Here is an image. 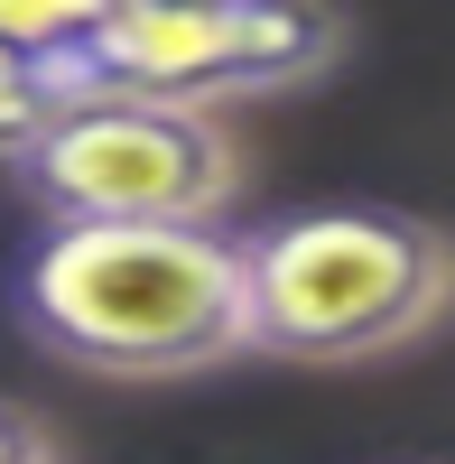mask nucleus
<instances>
[{"label": "nucleus", "mask_w": 455, "mask_h": 464, "mask_svg": "<svg viewBox=\"0 0 455 464\" xmlns=\"http://www.w3.org/2000/svg\"><path fill=\"white\" fill-rule=\"evenodd\" d=\"M102 10H111V0H0V37L74 56V47H84V37L102 28Z\"/></svg>", "instance_id": "423d86ee"}, {"label": "nucleus", "mask_w": 455, "mask_h": 464, "mask_svg": "<svg viewBox=\"0 0 455 464\" xmlns=\"http://www.w3.org/2000/svg\"><path fill=\"white\" fill-rule=\"evenodd\" d=\"M251 288V353L382 362L455 316V232L400 205H288L233 232Z\"/></svg>", "instance_id": "f03ea898"}, {"label": "nucleus", "mask_w": 455, "mask_h": 464, "mask_svg": "<svg viewBox=\"0 0 455 464\" xmlns=\"http://www.w3.org/2000/svg\"><path fill=\"white\" fill-rule=\"evenodd\" d=\"M10 316L93 381H196L251 353L242 242L223 223H47L10 260Z\"/></svg>", "instance_id": "f257e3e1"}, {"label": "nucleus", "mask_w": 455, "mask_h": 464, "mask_svg": "<svg viewBox=\"0 0 455 464\" xmlns=\"http://www.w3.org/2000/svg\"><path fill=\"white\" fill-rule=\"evenodd\" d=\"M10 186L47 223H223L242 196V140L205 102L84 84L10 159Z\"/></svg>", "instance_id": "7ed1b4c3"}, {"label": "nucleus", "mask_w": 455, "mask_h": 464, "mask_svg": "<svg viewBox=\"0 0 455 464\" xmlns=\"http://www.w3.org/2000/svg\"><path fill=\"white\" fill-rule=\"evenodd\" d=\"M353 56V19L334 0H111L102 28L74 47V74L159 102H279L325 84Z\"/></svg>", "instance_id": "20e7f679"}, {"label": "nucleus", "mask_w": 455, "mask_h": 464, "mask_svg": "<svg viewBox=\"0 0 455 464\" xmlns=\"http://www.w3.org/2000/svg\"><path fill=\"white\" fill-rule=\"evenodd\" d=\"M0 464H65L56 437H47V418L19 409V400H0Z\"/></svg>", "instance_id": "0eeeda50"}, {"label": "nucleus", "mask_w": 455, "mask_h": 464, "mask_svg": "<svg viewBox=\"0 0 455 464\" xmlns=\"http://www.w3.org/2000/svg\"><path fill=\"white\" fill-rule=\"evenodd\" d=\"M84 93V74H74V56L56 47H19V37H0V177H10V159L56 121V111Z\"/></svg>", "instance_id": "39448f33"}]
</instances>
